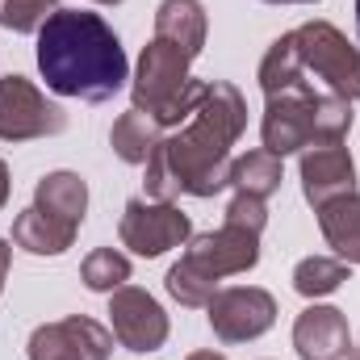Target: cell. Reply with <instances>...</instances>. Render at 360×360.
<instances>
[{
  "mask_svg": "<svg viewBox=\"0 0 360 360\" xmlns=\"http://www.w3.org/2000/svg\"><path fill=\"white\" fill-rule=\"evenodd\" d=\"M248 130V101L226 80H205V92L193 117L168 130L151 151L147 197L176 201V197H214L231 184V151Z\"/></svg>",
  "mask_w": 360,
  "mask_h": 360,
  "instance_id": "cell-1",
  "label": "cell"
},
{
  "mask_svg": "<svg viewBox=\"0 0 360 360\" xmlns=\"http://www.w3.org/2000/svg\"><path fill=\"white\" fill-rule=\"evenodd\" d=\"M38 72L51 92L101 105L126 89L130 59L101 13L59 8L38 30Z\"/></svg>",
  "mask_w": 360,
  "mask_h": 360,
  "instance_id": "cell-2",
  "label": "cell"
},
{
  "mask_svg": "<svg viewBox=\"0 0 360 360\" xmlns=\"http://www.w3.org/2000/svg\"><path fill=\"white\" fill-rule=\"evenodd\" d=\"M310 76L323 84V92L360 101V51L331 21H306V25L281 34L264 51L260 72H256L264 96L289 89H314Z\"/></svg>",
  "mask_w": 360,
  "mask_h": 360,
  "instance_id": "cell-3",
  "label": "cell"
},
{
  "mask_svg": "<svg viewBox=\"0 0 360 360\" xmlns=\"http://www.w3.org/2000/svg\"><path fill=\"white\" fill-rule=\"evenodd\" d=\"M256 264H260V235L248 231V226L222 222L218 231L193 235L184 243L180 260L164 276V289L176 297L180 306L201 310L218 293V281L239 276V272H252Z\"/></svg>",
  "mask_w": 360,
  "mask_h": 360,
  "instance_id": "cell-4",
  "label": "cell"
},
{
  "mask_svg": "<svg viewBox=\"0 0 360 360\" xmlns=\"http://www.w3.org/2000/svg\"><path fill=\"white\" fill-rule=\"evenodd\" d=\"M352 130V101L335 92L314 89H289L269 96L264 117H260V139L272 155H302L306 147L319 143H344Z\"/></svg>",
  "mask_w": 360,
  "mask_h": 360,
  "instance_id": "cell-5",
  "label": "cell"
},
{
  "mask_svg": "<svg viewBox=\"0 0 360 360\" xmlns=\"http://www.w3.org/2000/svg\"><path fill=\"white\" fill-rule=\"evenodd\" d=\"M122 248H130L143 260H155L172 248H184L193 239V218L176 201H151V197H130L117 222Z\"/></svg>",
  "mask_w": 360,
  "mask_h": 360,
  "instance_id": "cell-6",
  "label": "cell"
},
{
  "mask_svg": "<svg viewBox=\"0 0 360 360\" xmlns=\"http://www.w3.org/2000/svg\"><path fill=\"white\" fill-rule=\"evenodd\" d=\"M68 130V113L25 76L0 80V143H30Z\"/></svg>",
  "mask_w": 360,
  "mask_h": 360,
  "instance_id": "cell-7",
  "label": "cell"
},
{
  "mask_svg": "<svg viewBox=\"0 0 360 360\" xmlns=\"http://www.w3.org/2000/svg\"><path fill=\"white\" fill-rule=\"evenodd\" d=\"M205 319L222 344H252L276 323V297L260 285H231L205 302Z\"/></svg>",
  "mask_w": 360,
  "mask_h": 360,
  "instance_id": "cell-8",
  "label": "cell"
},
{
  "mask_svg": "<svg viewBox=\"0 0 360 360\" xmlns=\"http://www.w3.org/2000/svg\"><path fill=\"white\" fill-rule=\"evenodd\" d=\"M109 331L126 352H160L168 344V314L164 306L139 289V285H122L109 293Z\"/></svg>",
  "mask_w": 360,
  "mask_h": 360,
  "instance_id": "cell-9",
  "label": "cell"
},
{
  "mask_svg": "<svg viewBox=\"0 0 360 360\" xmlns=\"http://www.w3.org/2000/svg\"><path fill=\"white\" fill-rule=\"evenodd\" d=\"M25 352H30V360H109L113 331L89 314H68L59 323L34 327Z\"/></svg>",
  "mask_w": 360,
  "mask_h": 360,
  "instance_id": "cell-10",
  "label": "cell"
},
{
  "mask_svg": "<svg viewBox=\"0 0 360 360\" xmlns=\"http://www.w3.org/2000/svg\"><path fill=\"white\" fill-rule=\"evenodd\" d=\"M297 176H302V197L319 210L331 197L356 193V160L344 143H319L302 151Z\"/></svg>",
  "mask_w": 360,
  "mask_h": 360,
  "instance_id": "cell-11",
  "label": "cell"
},
{
  "mask_svg": "<svg viewBox=\"0 0 360 360\" xmlns=\"http://www.w3.org/2000/svg\"><path fill=\"white\" fill-rule=\"evenodd\" d=\"M293 352L302 360H348L352 356L348 314L335 306H306L293 323Z\"/></svg>",
  "mask_w": 360,
  "mask_h": 360,
  "instance_id": "cell-12",
  "label": "cell"
},
{
  "mask_svg": "<svg viewBox=\"0 0 360 360\" xmlns=\"http://www.w3.org/2000/svg\"><path fill=\"white\" fill-rule=\"evenodd\" d=\"M34 210L68 222V226H80L84 214H89V184L80 172H46V176L34 184Z\"/></svg>",
  "mask_w": 360,
  "mask_h": 360,
  "instance_id": "cell-13",
  "label": "cell"
},
{
  "mask_svg": "<svg viewBox=\"0 0 360 360\" xmlns=\"http://www.w3.org/2000/svg\"><path fill=\"white\" fill-rule=\"evenodd\" d=\"M205 34H210V17L201 0H160L155 8V38L176 42L184 55H201L205 51Z\"/></svg>",
  "mask_w": 360,
  "mask_h": 360,
  "instance_id": "cell-14",
  "label": "cell"
},
{
  "mask_svg": "<svg viewBox=\"0 0 360 360\" xmlns=\"http://www.w3.org/2000/svg\"><path fill=\"white\" fill-rule=\"evenodd\" d=\"M319 231L327 239V248L344 260V264H360V193H344L323 201L319 210Z\"/></svg>",
  "mask_w": 360,
  "mask_h": 360,
  "instance_id": "cell-15",
  "label": "cell"
},
{
  "mask_svg": "<svg viewBox=\"0 0 360 360\" xmlns=\"http://www.w3.org/2000/svg\"><path fill=\"white\" fill-rule=\"evenodd\" d=\"M76 231L80 226H68V222H59V218H51L34 205L13 218V243L30 256H63L76 243Z\"/></svg>",
  "mask_w": 360,
  "mask_h": 360,
  "instance_id": "cell-16",
  "label": "cell"
},
{
  "mask_svg": "<svg viewBox=\"0 0 360 360\" xmlns=\"http://www.w3.org/2000/svg\"><path fill=\"white\" fill-rule=\"evenodd\" d=\"M164 134H168V130H164L151 113H143V109L130 105V109L113 122V130H109V147H113V155H117L122 164L143 168V164L151 160V151L160 147Z\"/></svg>",
  "mask_w": 360,
  "mask_h": 360,
  "instance_id": "cell-17",
  "label": "cell"
},
{
  "mask_svg": "<svg viewBox=\"0 0 360 360\" xmlns=\"http://www.w3.org/2000/svg\"><path fill=\"white\" fill-rule=\"evenodd\" d=\"M281 180H285V160L264 151V147L243 151V155L231 160V188L235 193H248V197L269 201L272 193L281 188Z\"/></svg>",
  "mask_w": 360,
  "mask_h": 360,
  "instance_id": "cell-18",
  "label": "cell"
},
{
  "mask_svg": "<svg viewBox=\"0 0 360 360\" xmlns=\"http://www.w3.org/2000/svg\"><path fill=\"white\" fill-rule=\"evenodd\" d=\"M348 272H352V264H344L340 256H306V260L293 269V289L314 302V297L335 293V289L348 281Z\"/></svg>",
  "mask_w": 360,
  "mask_h": 360,
  "instance_id": "cell-19",
  "label": "cell"
},
{
  "mask_svg": "<svg viewBox=\"0 0 360 360\" xmlns=\"http://www.w3.org/2000/svg\"><path fill=\"white\" fill-rule=\"evenodd\" d=\"M80 281L92 293H113V289L130 285V256H122L117 248H96L80 264Z\"/></svg>",
  "mask_w": 360,
  "mask_h": 360,
  "instance_id": "cell-20",
  "label": "cell"
},
{
  "mask_svg": "<svg viewBox=\"0 0 360 360\" xmlns=\"http://www.w3.org/2000/svg\"><path fill=\"white\" fill-rule=\"evenodd\" d=\"M51 13H59V0H0V25L13 34H38Z\"/></svg>",
  "mask_w": 360,
  "mask_h": 360,
  "instance_id": "cell-21",
  "label": "cell"
},
{
  "mask_svg": "<svg viewBox=\"0 0 360 360\" xmlns=\"http://www.w3.org/2000/svg\"><path fill=\"white\" fill-rule=\"evenodd\" d=\"M222 222H235V226H248V231L264 235V226H269V201L248 197V193H235L231 205H226V214H222Z\"/></svg>",
  "mask_w": 360,
  "mask_h": 360,
  "instance_id": "cell-22",
  "label": "cell"
},
{
  "mask_svg": "<svg viewBox=\"0 0 360 360\" xmlns=\"http://www.w3.org/2000/svg\"><path fill=\"white\" fill-rule=\"evenodd\" d=\"M8 269H13V248H8V239H0V293H4Z\"/></svg>",
  "mask_w": 360,
  "mask_h": 360,
  "instance_id": "cell-23",
  "label": "cell"
},
{
  "mask_svg": "<svg viewBox=\"0 0 360 360\" xmlns=\"http://www.w3.org/2000/svg\"><path fill=\"white\" fill-rule=\"evenodd\" d=\"M8 193H13V180H8V164L0 160V210H4V201H8Z\"/></svg>",
  "mask_w": 360,
  "mask_h": 360,
  "instance_id": "cell-24",
  "label": "cell"
},
{
  "mask_svg": "<svg viewBox=\"0 0 360 360\" xmlns=\"http://www.w3.org/2000/svg\"><path fill=\"white\" fill-rule=\"evenodd\" d=\"M184 360H226L222 352H188Z\"/></svg>",
  "mask_w": 360,
  "mask_h": 360,
  "instance_id": "cell-25",
  "label": "cell"
},
{
  "mask_svg": "<svg viewBox=\"0 0 360 360\" xmlns=\"http://www.w3.org/2000/svg\"><path fill=\"white\" fill-rule=\"evenodd\" d=\"M264 4H319V0H264Z\"/></svg>",
  "mask_w": 360,
  "mask_h": 360,
  "instance_id": "cell-26",
  "label": "cell"
},
{
  "mask_svg": "<svg viewBox=\"0 0 360 360\" xmlns=\"http://www.w3.org/2000/svg\"><path fill=\"white\" fill-rule=\"evenodd\" d=\"M92 4H122V0H92Z\"/></svg>",
  "mask_w": 360,
  "mask_h": 360,
  "instance_id": "cell-27",
  "label": "cell"
},
{
  "mask_svg": "<svg viewBox=\"0 0 360 360\" xmlns=\"http://www.w3.org/2000/svg\"><path fill=\"white\" fill-rule=\"evenodd\" d=\"M356 30H360V0H356Z\"/></svg>",
  "mask_w": 360,
  "mask_h": 360,
  "instance_id": "cell-28",
  "label": "cell"
},
{
  "mask_svg": "<svg viewBox=\"0 0 360 360\" xmlns=\"http://www.w3.org/2000/svg\"><path fill=\"white\" fill-rule=\"evenodd\" d=\"M352 360H360V352H352Z\"/></svg>",
  "mask_w": 360,
  "mask_h": 360,
  "instance_id": "cell-29",
  "label": "cell"
},
{
  "mask_svg": "<svg viewBox=\"0 0 360 360\" xmlns=\"http://www.w3.org/2000/svg\"><path fill=\"white\" fill-rule=\"evenodd\" d=\"M348 360H352V356H348Z\"/></svg>",
  "mask_w": 360,
  "mask_h": 360,
  "instance_id": "cell-30",
  "label": "cell"
}]
</instances>
